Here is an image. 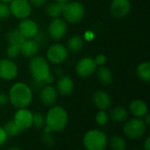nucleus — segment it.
Masks as SVG:
<instances>
[{"instance_id": "obj_9", "label": "nucleus", "mask_w": 150, "mask_h": 150, "mask_svg": "<svg viewBox=\"0 0 150 150\" xmlns=\"http://www.w3.org/2000/svg\"><path fill=\"white\" fill-rule=\"evenodd\" d=\"M68 54V50L65 46L60 43H54L48 48L47 57L53 64H61L67 59Z\"/></svg>"}, {"instance_id": "obj_13", "label": "nucleus", "mask_w": 150, "mask_h": 150, "mask_svg": "<svg viewBox=\"0 0 150 150\" xmlns=\"http://www.w3.org/2000/svg\"><path fill=\"white\" fill-rule=\"evenodd\" d=\"M131 10L129 0H113L111 4V13L115 18L126 17Z\"/></svg>"}, {"instance_id": "obj_37", "label": "nucleus", "mask_w": 150, "mask_h": 150, "mask_svg": "<svg viewBox=\"0 0 150 150\" xmlns=\"http://www.w3.org/2000/svg\"><path fill=\"white\" fill-rule=\"evenodd\" d=\"M54 75H52L51 73H49V74L47 76V78L43 80V83H45V84H47V85H50L51 83L54 82Z\"/></svg>"}, {"instance_id": "obj_14", "label": "nucleus", "mask_w": 150, "mask_h": 150, "mask_svg": "<svg viewBox=\"0 0 150 150\" xmlns=\"http://www.w3.org/2000/svg\"><path fill=\"white\" fill-rule=\"evenodd\" d=\"M18 29L25 39L33 38L38 34V26L36 22L27 18L23 19L20 21Z\"/></svg>"}, {"instance_id": "obj_41", "label": "nucleus", "mask_w": 150, "mask_h": 150, "mask_svg": "<svg viewBox=\"0 0 150 150\" xmlns=\"http://www.w3.org/2000/svg\"><path fill=\"white\" fill-rule=\"evenodd\" d=\"M7 150H21L19 148H18V147H11V148H9Z\"/></svg>"}, {"instance_id": "obj_20", "label": "nucleus", "mask_w": 150, "mask_h": 150, "mask_svg": "<svg viewBox=\"0 0 150 150\" xmlns=\"http://www.w3.org/2000/svg\"><path fill=\"white\" fill-rule=\"evenodd\" d=\"M110 118L112 121L116 123H122L127 120L128 111L121 106H116L111 110Z\"/></svg>"}, {"instance_id": "obj_10", "label": "nucleus", "mask_w": 150, "mask_h": 150, "mask_svg": "<svg viewBox=\"0 0 150 150\" xmlns=\"http://www.w3.org/2000/svg\"><path fill=\"white\" fill-rule=\"evenodd\" d=\"M18 75V66L9 58L0 60V78L4 80H11Z\"/></svg>"}, {"instance_id": "obj_38", "label": "nucleus", "mask_w": 150, "mask_h": 150, "mask_svg": "<svg viewBox=\"0 0 150 150\" xmlns=\"http://www.w3.org/2000/svg\"><path fill=\"white\" fill-rule=\"evenodd\" d=\"M143 149L144 150H150V138L147 137L146 140L143 142Z\"/></svg>"}, {"instance_id": "obj_1", "label": "nucleus", "mask_w": 150, "mask_h": 150, "mask_svg": "<svg viewBox=\"0 0 150 150\" xmlns=\"http://www.w3.org/2000/svg\"><path fill=\"white\" fill-rule=\"evenodd\" d=\"M9 101L11 104L17 108H26L33 100V93L29 86L23 82L15 83L10 89Z\"/></svg>"}, {"instance_id": "obj_34", "label": "nucleus", "mask_w": 150, "mask_h": 150, "mask_svg": "<svg viewBox=\"0 0 150 150\" xmlns=\"http://www.w3.org/2000/svg\"><path fill=\"white\" fill-rule=\"evenodd\" d=\"M8 140V135L6 134L3 126H0V147L5 144Z\"/></svg>"}, {"instance_id": "obj_26", "label": "nucleus", "mask_w": 150, "mask_h": 150, "mask_svg": "<svg viewBox=\"0 0 150 150\" xmlns=\"http://www.w3.org/2000/svg\"><path fill=\"white\" fill-rule=\"evenodd\" d=\"M64 4H59V3H52L49 4L46 7V12L47 14L51 17V18H58L62 13V9H63Z\"/></svg>"}, {"instance_id": "obj_3", "label": "nucleus", "mask_w": 150, "mask_h": 150, "mask_svg": "<svg viewBox=\"0 0 150 150\" xmlns=\"http://www.w3.org/2000/svg\"><path fill=\"white\" fill-rule=\"evenodd\" d=\"M107 143V136L98 129L90 130L83 137V145L86 150H105Z\"/></svg>"}, {"instance_id": "obj_39", "label": "nucleus", "mask_w": 150, "mask_h": 150, "mask_svg": "<svg viewBox=\"0 0 150 150\" xmlns=\"http://www.w3.org/2000/svg\"><path fill=\"white\" fill-rule=\"evenodd\" d=\"M143 120H144V122H145V124H146L147 126H149V124H150V115L149 114H146V115L143 117Z\"/></svg>"}, {"instance_id": "obj_27", "label": "nucleus", "mask_w": 150, "mask_h": 150, "mask_svg": "<svg viewBox=\"0 0 150 150\" xmlns=\"http://www.w3.org/2000/svg\"><path fill=\"white\" fill-rule=\"evenodd\" d=\"M6 134L8 135V137H14L17 136L19 133L20 130L18 128V126L15 125V123L13 122V120L11 121H8L4 124V126H3Z\"/></svg>"}, {"instance_id": "obj_8", "label": "nucleus", "mask_w": 150, "mask_h": 150, "mask_svg": "<svg viewBox=\"0 0 150 150\" xmlns=\"http://www.w3.org/2000/svg\"><path fill=\"white\" fill-rule=\"evenodd\" d=\"M13 122L21 131L28 130L33 126V113L26 108L18 109L13 117Z\"/></svg>"}, {"instance_id": "obj_36", "label": "nucleus", "mask_w": 150, "mask_h": 150, "mask_svg": "<svg viewBox=\"0 0 150 150\" xmlns=\"http://www.w3.org/2000/svg\"><path fill=\"white\" fill-rule=\"evenodd\" d=\"M29 3L31 4V5H34V6H41L43 4H45L48 0H28Z\"/></svg>"}, {"instance_id": "obj_5", "label": "nucleus", "mask_w": 150, "mask_h": 150, "mask_svg": "<svg viewBox=\"0 0 150 150\" xmlns=\"http://www.w3.org/2000/svg\"><path fill=\"white\" fill-rule=\"evenodd\" d=\"M147 126L142 118H134L126 122L123 126V133L130 140H138L145 135Z\"/></svg>"}, {"instance_id": "obj_40", "label": "nucleus", "mask_w": 150, "mask_h": 150, "mask_svg": "<svg viewBox=\"0 0 150 150\" xmlns=\"http://www.w3.org/2000/svg\"><path fill=\"white\" fill-rule=\"evenodd\" d=\"M56 3H59V4H66L67 3H69L70 0H54Z\"/></svg>"}, {"instance_id": "obj_32", "label": "nucleus", "mask_w": 150, "mask_h": 150, "mask_svg": "<svg viewBox=\"0 0 150 150\" xmlns=\"http://www.w3.org/2000/svg\"><path fill=\"white\" fill-rule=\"evenodd\" d=\"M11 11H10V6L5 4L1 2L0 3V19H6L10 16Z\"/></svg>"}, {"instance_id": "obj_19", "label": "nucleus", "mask_w": 150, "mask_h": 150, "mask_svg": "<svg viewBox=\"0 0 150 150\" xmlns=\"http://www.w3.org/2000/svg\"><path fill=\"white\" fill-rule=\"evenodd\" d=\"M129 111L134 117L142 118L146 114H148L149 109L147 103L144 101L134 100L129 105Z\"/></svg>"}, {"instance_id": "obj_2", "label": "nucleus", "mask_w": 150, "mask_h": 150, "mask_svg": "<svg viewBox=\"0 0 150 150\" xmlns=\"http://www.w3.org/2000/svg\"><path fill=\"white\" fill-rule=\"evenodd\" d=\"M69 117L66 110L61 106H51L45 117V122L53 132H62L68 125Z\"/></svg>"}, {"instance_id": "obj_7", "label": "nucleus", "mask_w": 150, "mask_h": 150, "mask_svg": "<svg viewBox=\"0 0 150 150\" xmlns=\"http://www.w3.org/2000/svg\"><path fill=\"white\" fill-rule=\"evenodd\" d=\"M11 14L18 19H26L32 13V5L28 0H12L10 4Z\"/></svg>"}, {"instance_id": "obj_4", "label": "nucleus", "mask_w": 150, "mask_h": 150, "mask_svg": "<svg viewBox=\"0 0 150 150\" xmlns=\"http://www.w3.org/2000/svg\"><path fill=\"white\" fill-rule=\"evenodd\" d=\"M29 70L35 80L42 81L50 73V67L47 61L41 56H34L29 62Z\"/></svg>"}, {"instance_id": "obj_24", "label": "nucleus", "mask_w": 150, "mask_h": 150, "mask_svg": "<svg viewBox=\"0 0 150 150\" xmlns=\"http://www.w3.org/2000/svg\"><path fill=\"white\" fill-rule=\"evenodd\" d=\"M68 49L74 53H77L82 50L83 47V41L81 36L79 35H73L70 37L67 43Z\"/></svg>"}, {"instance_id": "obj_17", "label": "nucleus", "mask_w": 150, "mask_h": 150, "mask_svg": "<svg viewBox=\"0 0 150 150\" xmlns=\"http://www.w3.org/2000/svg\"><path fill=\"white\" fill-rule=\"evenodd\" d=\"M55 89L61 95H69L74 89V81L69 76H62L57 80Z\"/></svg>"}, {"instance_id": "obj_35", "label": "nucleus", "mask_w": 150, "mask_h": 150, "mask_svg": "<svg viewBox=\"0 0 150 150\" xmlns=\"http://www.w3.org/2000/svg\"><path fill=\"white\" fill-rule=\"evenodd\" d=\"M8 102H9V96L4 93L0 92V107L5 106L8 103Z\"/></svg>"}, {"instance_id": "obj_6", "label": "nucleus", "mask_w": 150, "mask_h": 150, "mask_svg": "<svg viewBox=\"0 0 150 150\" xmlns=\"http://www.w3.org/2000/svg\"><path fill=\"white\" fill-rule=\"evenodd\" d=\"M84 13V7L80 2L69 1L64 4L62 14L63 15L66 21L69 23H77L83 18Z\"/></svg>"}, {"instance_id": "obj_33", "label": "nucleus", "mask_w": 150, "mask_h": 150, "mask_svg": "<svg viewBox=\"0 0 150 150\" xmlns=\"http://www.w3.org/2000/svg\"><path fill=\"white\" fill-rule=\"evenodd\" d=\"M94 61H95V63H96L97 65H100V66H101V65H104L106 63L107 58H106V57H105V55L99 54V55H98V56L95 57Z\"/></svg>"}, {"instance_id": "obj_30", "label": "nucleus", "mask_w": 150, "mask_h": 150, "mask_svg": "<svg viewBox=\"0 0 150 150\" xmlns=\"http://www.w3.org/2000/svg\"><path fill=\"white\" fill-rule=\"evenodd\" d=\"M95 120L97 122V124L100 126H104L108 123L109 120V115L105 111H101L99 110L98 111V113L96 114L95 117Z\"/></svg>"}, {"instance_id": "obj_28", "label": "nucleus", "mask_w": 150, "mask_h": 150, "mask_svg": "<svg viewBox=\"0 0 150 150\" xmlns=\"http://www.w3.org/2000/svg\"><path fill=\"white\" fill-rule=\"evenodd\" d=\"M6 55L9 59H17L20 55V46L14 45V44H9L7 50H6Z\"/></svg>"}, {"instance_id": "obj_42", "label": "nucleus", "mask_w": 150, "mask_h": 150, "mask_svg": "<svg viewBox=\"0 0 150 150\" xmlns=\"http://www.w3.org/2000/svg\"><path fill=\"white\" fill-rule=\"evenodd\" d=\"M1 2H3V3H5V4H8V3H11L12 0H0Z\"/></svg>"}, {"instance_id": "obj_15", "label": "nucleus", "mask_w": 150, "mask_h": 150, "mask_svg": "<svg viewBox=\"0 0 150 150\" xmlns=\"http://www.w3.org/2000/svg\"><path fill=\"white\" fill-rule=\"evenodd\" d=\"M57 91L56 89L49 85L45 86L40 93V99L43 105L47 107H51L54 104L57 99Z\"/></svg>"}, {"instance_id": "obj_25", "label": "nucleus", "mask_w": 150, "mask_h": 150, "mask_svg": "<svg viewBox=\"0 0 150 150\" xmlns=\"http://www.w3.org/2000/svg\"><path fill=\"white\" fill-rule=\"evenodd\" d=\"M109 145L112 150H126L127 149V141L121 136H112L109 140Z\"/></svg>"}, {"instance_id": "obj_11", "label": "nucleus", "mask_w": 150, "mask_h": 150, "mask_svg": "<svg viewBox=\"0 0 150 150\" xmlns=\"http://www.w3.org/2000/svg\"><path fill=\"white\" fill-rule=\"evenodd\" d=\"M97 66L94 58L86 57L78 61L76 66V72L80 77H89L94 73Z\"/></svg>"}, {"instance_id": "obj_18", "label": "nucleus", "mask_w": 150, "mask_h": 150, "mask_svg": "<svg viewBox=\"0 0 150 150\" xmlns=\"http://www.w3.org/2000/svg\"><path fill=\"white\" fill-rule=\"evenodd\" d=\"M39 50V45L33 38L25 39L20 45V53L25 57H33L36 55Z\"/></svg>"}, {"instance_id": "obj_16", "label": "nucleus", "mask_w": 150, "mask_h": 150, "mask_svg": "<svg viewBox=\"0 0 150 150\" xmlns=\"http://www.w3.org/2000/svg\"><path fill=\"white\" fill-rule=\"evenodd\" d=\"M92 102L95 107L101 111H106L112 105V100L110 95L106 92L102 90H98L93 94Z\"/></svg>"}, {"instance_id": "obj_21", "label": "nucleus", "mask_w": 150, "mask_h": 150, "mask_svg": "<svg viewBox=\"0 0 150 150\" xmlns=\"http://www.w3.org/2000/svg\"><path fill=\"white\" fill-rule=\"evenodd\" d=\"M97 74H98V79L102 85L107 87L112 84L113 77H112V73L111 70L108 67L105 65H101L98 68Z\"/></svg>"}, {"instance_id": "obj_29", "label": "nucleus", "mask_w": 150, "mask_h": 150, "mask_svg": "<svg viewBox=\"0 0 150 150\" xmlns=\"http://www.w3.org/2000/svg\"><path fill=\"white\" fill-rule=\"evenodd\" d=\"M46 125L45 122V116L40 112L33 113V126L35 128L40 129Z\"/></svg>"}, {"instance_id": "obj_12", "label": "nucleus", "mask_w": 150, "mask_h": 150, "mask_svg": "<svg viewBox=\"0 0 150 150\" xmlns=\"http://www.w3.org/2000/svg\"><path fill=\"white\" fill-rule=\"evenodd\" d=\"M66 32L67 24L60 18H54L48 26V34L54 40L62 39L65 35Z\"/></svg>"}, {"instance_id": "obj_23", "label": "nucleus", "mask_w": 150, "mask_h": 150, "mask_svg": "<svg viewBox=\"0 0 150 150\" xmlns=\"http://www.w3.org/2000/svg\"><path fill=\"white\" fill-rule=\"evenodd\" d=\"M25 38L22 35L18 28H13L7 33V41L9 44H14L20 46Z\"/></svg>"}, {"instance_id": "obj_22", "label": "nucleus", "mask_w": 150, "mask_h": 150, "mask_svg": "<svg viewBox=\"0 0 150 150\" xmlns=\"http://www.w3.org/2000/svg\"><path fill=\"white\" fill-rule=\"evenodd\" d=\"M137 76L145 82L150 81V63L149 62H142L138 65L136 68Z\"/></svg>"}, {"instance_id": "obj_31", "label": "nucleus", "mask_w": 150, "mask_h": 150, "mask_svg": "<svg viewBox=\"0 0 150 150\" xmlns=\"http://www.w3.org/2000/svg\"><path fill=\"white\" fill-rule=\"evenodd\" d=\"M41 140L43 144L47 147H53L55 143V140L52 133H43Z\"/></svg>"}]
</instances>
